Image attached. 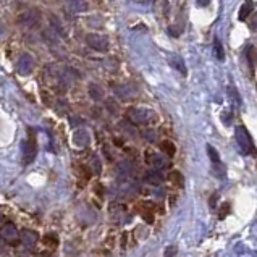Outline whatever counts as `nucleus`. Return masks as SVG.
<instances>
[{
  "label": "nucleus",
  "mask_w": 257,
  "mask_h": 257,
  "mask_svg": "<svg viewBox=\"0 0 257 257\" xmlns=\"http://www.w3.org/2000/svg\"><path fill=\"white\" fill-rule=\"evenodd\" d=\"M127 118L133 125H149V123L155 122L157 115H155V112H152V110H149V108L131 107V108H128V112H127Z\"/></svg>",
  "instance_id": "1"
},
{
  "label": "nucleus",
  "mask_w": 257,
  "mask_h": 257,
  "mask_svg": "<svg viewBox=\"0 0 257 257\" xmlns=\"http://www.w3.org/2000/svg\"><path fill=\"white\" fill-rule=\"evenodd\" d=\"M235 134H236V141H238L241 152L246 155H256V146H254L253 138H251L249 131L239 125V127H236Z\"/></svg>",
  "instance_id": "2"
},
{
  "label": "nucleus",
  "mask_w": 257,
  "mask_h": 257,
  "mask_svg": "<svg viewBox=\"0 0 257 257\" xmlns=\"http://www.w3.org/2000/svg\"><path fill=\"white\" fill-rule=\"evenodd\" d=\"M38 155V141H36V133L33 128L28 129V139L23 143V164L29 165Z\"/></svg>",
  "instance_id": "3"
},
{
  "label": "nucleus",
  "mask_w": 257,
  "mask_h": 257,
  "mask_svg": "<svg viewBox=\"0 0 257 257\" xmlns=\"http://www.w3.org/2000/svg\"><path fill=\"white\" fill-rule=\"evenodd\" d=\"M86 44L91 47V49L97 50V52H107L108 50V38L107 36H102V34H96V33H91L86 36Z\"/></svg>",
  "instance_id": "4"
},
{
  "label": "nucleus",
  "mask_w": 257,
  "mask_h": 257,
  "mask_svg": "<svg viewBox=\"0 0 257 257\" xmlns=\"http://www.w3.org/2000/svg\"><path fill=\"white\" fill-rule=\"evenodd\" d=\"M0 238L8 244H17L20 241V232L13 223H3L2 228H0Z\"/></svg>",
  "instance_id": "5"
},
{
  "label": "nucleus",
  "mask_w": 257,
  "mask_h": 257,
  "mask_svg": "<svg viewBox=\"0 0 257 257\" xmlns=\"http://www.w3.org/2000/svg\"><path fill=\"white\" fill-rule=\"evenodd\" d=\"M146 164H149L154 167L155 170H162V169H169L170 167V162L165 159L164 155L157 154V152H152V150H146Z\"/></svg>",
  "instance_id": "6"
},
{
  "label": "nucleus",
  "mask_w": 257,
  "mask_h": 257,
  "mask_svg": "<svg viewBox=\"0 0 257 257\" xmlns=\"http://www.w3.org/2000/svg\"><path fill=\"white\" fill-rule=\"evenodd\" d=\"M41 21V13H39V10H29V12H24L20 15V20H18V23L24 26V28H36V26L39 24Z\"/></svg>",
  "instance_id": "7"
},
{
  "label": "nucleus",
  "mask_w": 257,
  "mask_h": 257,
  "mask_svg": "<svg viewBox=\"0 0 257 257\" xmlns=\"http://www.w3.org/2000/svg\"><path fill=\"white\" fill-rule=\"evenodd\" d=\"M34 70V59L29 54H21L17 62V71L20 75H29Z\"/></svg>",
  "instance_id": "8"
},
{
  "label": "nucleus",
  "mask_w": 257,
  "mask_h": 257,
  "mask_svg": "<svg viewBox=\"0 0 257 257\" xmlns=\"http://www.w3.org/2000/svg\"><path fill=\"white\" fill-rule=\"evenodd\" d=\"M207 154H209V157H211V162L214 165L215 173L218 175V178H223L225 176V165L222 164V160H220V154L217 152V149H214L212 146H207Z\"/></svg>",
  "instance_id": "9"
},
{
  "label": "nucleus",
  "mask_w": 257,
  "mask_h": 257,
  "mask_svg": "<svg viewBox=\"0 0 257 257\" xmlns=\"http://www.w3.org/2000/svg\"><path fill=\"white\" fill-rule=\"evenodd\" d=\"M20 241H23V244L28 246V248H34L36 243L39 241V235L33 232V230H21V233H20Z\"/></svg>",
  "instance_id": "10"
},
{
  "label": "nucleus",
  "mask_w": 257,
  "mask_h": 257,
  "mask_svg": "<svg viewBox=\"0 0 257 257\" xmlns=\"http://www.w3.org/2000/svg\"><path fill=\"white\" fill-rule=\"evenodd\" d=\"M254 2H251V0H248V2H244L243 5H241V8H239V13H238V20L239 21H246L251 15H253L254 12Z\"/></svg>",
  "instance_id": "11"
},
{
  "label": "nucleus",
  "mask_w": 257,
  "mask_h": 257,
  "mask_svg": "<svg viewBox=\"0 0 257 257\" xmlns=\"http://www.w3.org/2000/svg\"><path fill=\"white\" fill-rule=\"evenodd\" d=\"M73 141H75V144L80 146V148H86V146L89 144V141H91V138H89V133L86 129H78L75 136H73Z\"/></svg>",
  "instance_id": "12"
},
{
  "label": "nucleus",
  "mask_w": 257,
  "mask_h": 257,
  "mask_svg": "<svg viewBox=\"0 0 257 257\" xmlns=\"http://www.w3.org/2000/svg\"><path fill=\"white\" fill-rule=\"evenodd\" d=\"M170 65L181 73V75L186 76V65H185V60H183L181 55H171L170 57Z\"/></svg>",
  "instance_id": "13"
},
{
  "label": "nucleus",
  "mask_w": 257,
  "mask_h": 257,
  "mask_svg": "<svg viewBox=\"0 0 257 257\" xmlns=\"http://www.w3.org/2000/svg\"><path fill=\"white\" fill-rule=\"evenodd\" d=\"M165 180V176L162 175V173L159 170H154V171H149L148 175H146V181L150 183V185H162Z\"/></svg>",
  "instance_id": "14"
},
{
  "label": "nucleus",
  "mask_w": 257,
  "mask_h": 257,
  "mask_svg": "<svg viewBox=\"0 0 257 257\" xmlns=\"http://www.w3.org/2000/svg\"><path fill=\"white\" fill-rule=\"evenodd\" d=\"M115 92H117V96L120 99H123V101H128V99L134 96V91L129 86H117L115 87Z\"/></svg>",
  "instance_id": "15"
},
{
  "label": "nucleus",
  "mask_w": 257,
  "mask_h": 257,
  "mask_svg": "<svg viewBox=\"0 0 257 257\" xmlns=\"http://www.w3.org/2000/svg\"><path fill=\"white\" fill-rule=\"evenodd\" d=\"M89 96H91L92 101H102L104 99V89L99 86V85H89Z\"/></svg>",
  "instance_id": "16"
},
{
  "label": "nucleus",
  "mask_w": 257,
  "mask_h": 257,
  "mask_svg": "<svg viewBox=\"0 0 257 257\" xmlns=\"http://www.w3.org/2000/svg\"><path fill=\"white\" fill-rule=\"evenodd\" d=\"M170 180L173 181V185H175L176 188H180V190H183V188H185V176H183L181 171L173 170L170 173Z\"/></svg>",
  "instance_id": "17"
},
{
  "label": "nucleus",
  "mask_w": 257,
  "mask_h": 257,
  "mask_svg": "<svg viewBox=\"0 0 257 257\" xmlns=\"http://www.w3.org/2000/svg\"><path fill=\"white\" fill-rule=\"evenodd\" d=\"M160 149L167 157H173L176 154V146L171 143V141H162L160 143Z\"/></svg>",
  "instance_id": "18"
},
{
  "label": "nucleus",
  "mask_w": 257,
  "mask_h": 257,
  "mask_svg": "<svg viewBox=\"0 0 257 257\" xmlns=\"http://www.w3.org/2000/svg\"><path fill=\"white\" fill-rule=\"evenodd\" d=\"M227 92H228V99L233 102V106H235V107H239V106H241V97H239L238 91H236V87L230 86V87L227 89Z\"/></svg>",
  "instance_id": "19"
},
{
  "label": "nucleus",
  "mask_w": 257,
  "mask_h": 257,
  "mask_svg": "<svg viewBox=\"0 0 257 257\" xmlns=\"http://www.w3.org/2000/svg\"><path fill=\"white\" fill-rule=\"evenodd\" d=\"M214 55L217 57V60L223 62L225 60V52H223V45L218 39H214Z\"/></svg>",
  "instance_id": "20"
},
{
  "label": "nucleus",
  "mask_w": 257,
  "mask_h": 257,
  "mask_svg": "<svg viewBox=\"0 0 257 257\" xmlns=\"http://www.w3.org/2000/svg\"><path fill=\"white\" fill-rule=\"evenodd\" d=\"M118 171L123 173L125 176H128V175H131V173H133V165H131L129 162H120Z\"/></svg>",
  "instance_id": "21"
},
{
  "label": "nucleus",
  "mask_w": 257,
  "mask_h": 257,
  "mask_svg": "<svg viewBox=\"0 0 257 257\" xmlns=\"http://www.w3.org/2000/svg\"><path fill=\"white\" fill-rule=\"evenodd\" d=\"M44 243H45L47 246H52V248H55V246L59 244V238H57V235L49 233V235L44 236Z\"/></svg>",
  "instance_id": "22"
},
{
  "label": "nucleus",
  "mask_w": 257,
  "mask_h": 257,
  "mask_svg": "<svg viewBox=\"0 0 257 257\" xmlns=\"http://www.w3.org/2000/svg\"><path fill=\"white\" fill-rule=\"evenodd\" d=\"M50 23H52V26H54V31H57L60 36H65V31H64V26L60 24V21H59V18H55V17H50Z\"/></svg>",
  "instance_id": "23"
},
{
  "label": "nucleus",
  "mask_w": 257,
  "mask_h": 257,
  "mask_svg": "<svg viewBox=\"0 0 257 257\" xmlns=\"http://www.w3.org/2000/svg\"><path fill=\"white\" fill-rule=\"evenodd\" d=\"M230 211H232V206H230V202H223L222 207H220V211H218V218H220V220L225 218V217L228 215Z\"/></svg>",
  "instance_id": "24"
},
{
  "label": "nucleus",
  "mask_w": 257,
  "mask_h": 257,
  "mask_svg": "<svg viewBox=\"0 0 257 257\" xmlns=\"http://www.w3.org/2000/svg\"><path fill=\"white\" fill-rule=\"evenodd\" d=\"M70 7L78 10V12H81V10H86V3L83 2V0H73V3H70Z\"/></svg>",
  "instance_id": "25"
},
{
  "label": "nucleus",
  "mask_w": 257,
  "mask_h": 257,
  "mask_svg": "<svg viewBox=\"0 0 257 257\" xmlns=\"http://www.w3.org/2000/svg\"><path fill=\"white\" fill-rule=\"evenodd\" d=\"M246 55H248L249 66L254 70V49H253V47H248V49H246Z\"/></svg>",
  "instance_id": "26"
},
{
  "label": "nucleus",
  "mask_w": 257,
  "mask_h": 257,
  "mask_svg": "<svg viewBox=\"0 0 257 257\" xmlns=\"http://www.w3.org/2000/svg\"><path fill=\"white\" fill-rule=\"evenodd\" d=\"M176 253H178L176 246H169V248L165 249L164 257H176Z\"/></svg>",
  "instance_id": "27"
},
{
  "label": "nucleus",
  "mask_w": 257,
  "mask_h": 257,
  "mask_svg": "<svg viewBox=\"0 0 257 257\" xmlns=\"http://www.w3.org/2000/svg\"><path fill=\"white\" fill-rule=\"evenodd\" d=\"M92 169H94V173H96V175H99V173H101V170H102L101 162H99L97 157H92Z\"/></svg>",
  "instance_id": "28"
},
{
  "label": "nucleus",
  "mask_w": 257,
  "mask_h": 257,
  "mask_svg": "<svg viewBox=\"0 0 257 257\" xmlns=\"http://www.w3.org/2000/svg\"><path fill=\"white\" fill-rule=\"evenodd\" d=\"M143 136H144V138L148 139V141H152V143L155 141V131H154V129H146L144 133H143Z\"/></svg>",
  "instance_id": "29"
},
{
  "label": "nucleus",
  "mask_w": 257,
  "mask_h": 257,
  "mask_svg": "<svg viewBox=\"0 0 257 257\" xmlns=\"http://www.w3.org/2000/svg\"><path fill=\"white\" fill-rule=\"evenodd\" d=\"M217 199H218V193H214L211 199H209V206H211V209H215V206H217Z\"/></svg>",
  "instance_id": "30"
},
{
  "label": "nucleus",
  "mask_w": 257,
  "mask_h": 257,
  "mask_svg": "<svg viewBox=\"0 0 257 257\" xmlns=\"http://www.w3.org/2000/svg\"><path fill=\"white\" fill-rule=\"evenodd\" d=\"M169 34L171 36V38H178V36H180V29L175 28V26H170V28H169Z\"/></svg>",
  "instance_id": "31"
},
{
  "label": "nucleus",
  "mask_w": 257,
  "mask_h": 257,
  "mask_svg": "<svg viewBox=\"0 0 257 257\" xmlns=\"http://www.w3.org/2000/svg\"><path fill=\"white\" fill-rule=\"evenodd\" d=\"M107 106H108V108H110V110H112V113L117 112V106H115V104H113L112 101H107Z\"/></svg>",
  "instance_id": "32"
},
{
  "label": "nucleus",
  "mask_w": 257,
  "mask_h": 257,
  "mask_svg": "<svg viewBox=\"0 0 257 257\" xmlns=\"http://www.w3.org/2000/svg\"><path fill=\"white\" fill-rule=\"evenodd\" d=\"M209 3H211V0H197V5H199V7H207Z\"/></svg>",
  "instance_id": "33"
},
{
  "label": "nucleus",
  "mask_w": 257,
  "mask_h": 257,
  "mask_svg": "<svg viewBox=\"0 0 257 257\" xmlns=\"http://www.w3.org/2000/svg\"><path fill=\"white\" fill-rule=\"evenodd\" d=\"M251 28H253V29H256V31H257V15L254 17V20H253V21H251Z\"/></svg>",
  "instance_id": "34"
},
{
  "label": "nucleus",
  "mask_w": 257,
  "mask_h": 257,
  "mask_svg": "<svg viewBox=\"0 0 257 257\" xmlns=\"http://www.w3.org/2000/svg\"><path fill=\"white\" fill-rule=\"evenodd\" d=\"M2 225H3V217L0 215V228H2Z\"/></svg>",
  "instance_id": "35"
},
{
  "label": "nucleus",
  "mask_w": 257,
  "mask_h": 257,
  "mask_svg": "<svg viewBox=\"0 0 257 257\" xmlns=\"http://www.w3.org/2000/svg\"><path fill=\"white\" fill-rule=\"evenodd\" d=\"M2 33H3V24L0 23V34H2Z\"/></svg>",
  "instance_id": "36"
}]
</instances>
